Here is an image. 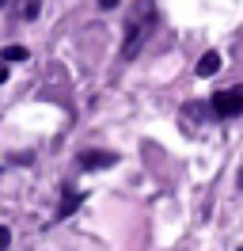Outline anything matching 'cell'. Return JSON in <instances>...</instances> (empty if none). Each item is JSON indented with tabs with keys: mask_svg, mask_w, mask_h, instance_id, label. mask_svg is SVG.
I'll use <instances>...</instances> for the list:
<instances>
[{
	"mask_svg": "<svg viewBox=\"0 0 243 251\" xmlns=\"http://www.w3.org/2000/svg\"><path fill=\"white\" fill-rule=\"evenodd\" d=\"M156 0H133L125 12V31H122V61H133L145 50V42L156 31Z\"/></svg>",
	"mask_w": 243,
	"mask_h": 251,
	"instance_id": "6da1fadb",
	"label": "cell"
},
{
	"mask_svg": "<svg viewBox=\"0 0 243 251\" xmlns=\"http://www.w3.org/2000/svg\"><path fill=\"white\" fill-rule=\"evenodd\" d=\"M205 110H209V118H240L243 114V88H224V92H217L213 99H205Z\"/></svg>",
	"mask_w": 243,
	"mask_h": 251,
	"instance_id": "7a4b0ae2",
	"label": "cell"
},
{
	"mask_svg": "<svg viewBox=\"0 0 243 251\" xmlns=\"http://www.w3.org/2000/svg\"><path fill=\"white\" fill-rule=\"evenodd\" d=\"M110 164H118V156L114 152H80V168L84 172H103V168H110Z\"/></svg>",
	"mask_w": 243,
	"mask_h": 251,
	"instance_id": "3957f363",
	"label": "cell"
},
{
	"mask_svg": "<svg viewBox=\"0 0 243 251\" xmlns=\"http://www.w3.org/2000/svg\"><path fill=\"white\" fill-rule=\"evenodd\" d=\"M213 73H220V53H201V61H197V76H213Z\"/></svg>",
	"mask_w": 243,
	"mask_h": 251,
	"instance_id": "277c9868",
	"label": "cell"
},
{
	"mask_svg": "<svg viewBox=\"0 0 243 251\" xmlns=\"http://www.w3.org/2000/svg\"><path fill=\"white\" fill-rule=\"evenodd\" d=\"M27 57H30L27 46H8L4 53H0V61H8V65H12V61H27Z\"/></svg>",
	"mask_w": 243,
	"mask_h": 251,
	"instance_id": "5b68a950",
	"label": "cell"
},
{
	"mask_svg": "<svg viewBox=\"0 0 243 251\" xmlns=\"http://www.w3.org/2000/svg\"><path fill=\"white\" fill-rule=\"evenodd\" d=\"M38 8H42V0H23L19 4V19H38Z\"/></svg>",
	"mask_w": 243,
	"mask_h": 251,
	"instance_id": "8992f818",
	"label": "cell"
},
{
	"mask_svg": "<svg viewBox=\"0 0 243 251\" xmlns=\"http://www.w3.org/2000/svg\"><path fill=\"white\" fill-rule=\"evenodd\" d=\"M80 202H84V194H80V190H73V194H69V202H65V205L57 209V221H61V217H69V213H73V209H76Z\"/></svg>",
	"mask_w": 243,
	"mask_h": 251,
	"instance_id": "52a82bcc",
	"label": "cell"
},
{
	"mask_svg": "<svg viewBox=\"0 0 243 251\" xmlns=\"http://www.w3.org/2000/svg\"><path fill=\"white\" fill-rule=\"evenodd\" d=\"M8 244H12V232H8V225H0V251H8Z\"/></svg>",
	"mask_w": 243,
	"mask_h": 251,
	"instance_id": "ba28073f",
	"label": "cell"
},
{
	"mask_svg": "<svg viewBox=\"0 0 243 251\" xmlns=\"http://www.w3.org/2000/svg\"><path fill=\"white\" fill-rule=\"evenodd\" d=\"M8 76H12V73H8V61H0V84H8Z\"/></svg>",
	"mask_w": 243,
	"mask_h": 251,
	"instance_id": "9c48e42d",
	"label": "cell"
},
{
	"mask_svg": "<svg viewBox=\"0 0 243 251\" xmlns=\"http://www.w3.org/2000/svg\"><path fill=\"white\" fill-rule=\"evenodd\" d=\"M99 8H106V12H110V8H118V0H99Z\"/></svg>",
	"mask_w": 243,
	"mask_h": 251,
	"instance_id": "30bf717a",
	"label": "cell"
},
{
	"mask_svg": "<svg viewBox=\"0 0 243 251\" xmlns=\"http://www.w3.org/2000/svg\"><path fill=\"white\" fill-rule=\"evenodd\" d=\"M4 4H8V0H0V8H4Z\"/></svg>",
	"mask_w": 243,
	"mask_h": 251,
	"instance_id": "8fae6325",
	"label": "cell"
},
{
	"mask_svg": "<svg viewBox=\"0 0 243 251\" xmlns=\"http://www.w3.org/2000/svg\"><path fill=\"white\" fill-rule=\"evenodd\" d=\"M240 251H243V248H240Z\"/></svg>",
	"mask_w": 243,
	"mask_h": 251,
	"instance_id": "7c38bea8",
	"label": "cell"
}]
</instances>
